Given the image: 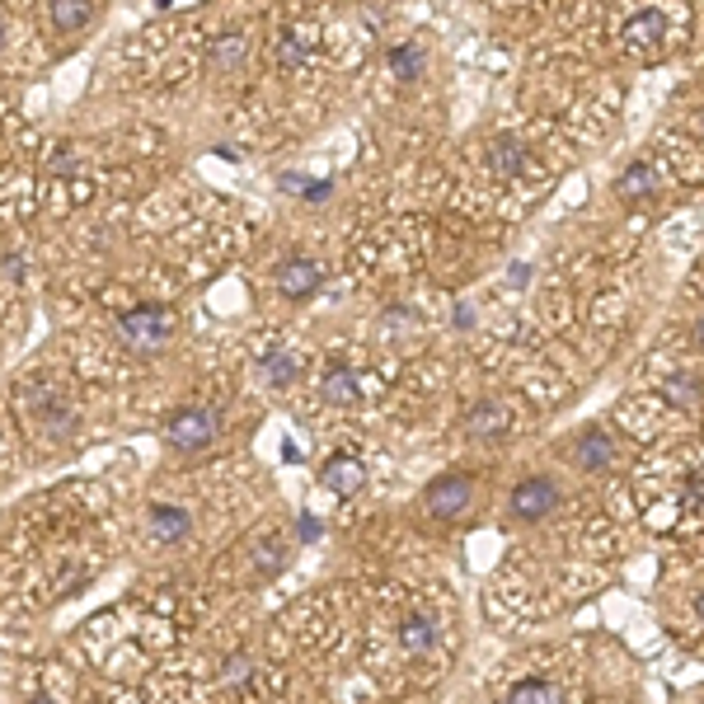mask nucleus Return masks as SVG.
<instances>
[{"instance_id": "1", "label": "nucleus", "mask_w": 704, "mask_h": 704, "mask_svg": "<svg viewBox=\"0 0 704 704\" xmlns=\"http://www.w3.org/2000/svg\"><path fill=\"white\" fill-rule=\"evenodd\" d=\"M217 437H221V413L217 409H179V413H170V422H164V441H170L179 456H198Z\"/></svg>"}, {"instance_id": "2", "label": "nucleus", "mask_w": 704, "mask_h": 704, "mask_svg": "<svg viewBox=\"0 0 704 704\" xmlns=\"http://www.w3.org/2000/svg\"><path fill=\"white\" fill-rule=\"evenodd\" d=\"M117 334H123V343L132 352H160L174 338V310L170 305H136L132 315H123Z\"/></svg>"}, {"instance_id": "3", "label": "nucleus", "mask_w": 704, "mask_h": 704, "mask_svg": "<svg viewBox=\"0 0 704 704\" xmlns=\"http://www.w3.org/2000/svg\"><path fill=\"white\" fill-rule=\"evenodd\" d=\"M422 503H428V512L437 516V522H451V516H460L469 503H475V479L469 475H437L428 488H422Z\"/></svg>"}, {"instance_id": "4", "label": "nucleus", "mask_w": 704, "mask_h": 704, "mask_svg": "<svg viewBox=\"0 0 704 704\" xmlns=\"http://www.w3.org/2000/svg\"><path fill=\"white\" fill-rule=\"evenodd\" d=\"M559 484L545 479V475H535V479H522L512 488V512L522 516V522H540V516H550L559 507Z\"/></svg>"}, {"instance_id": "5", "label": "nucleus", "mask_w": 704, "mask_h": 704, "mask_svg": "<svg viewBox=\"0 0 704 704\" xmlns=\"http://www.w3.org/2000/svg\"><path fill=\"white\" fill-rule=\"evenodd\" d=\"M277 287H282V296H292V301L315 296L320 292V264H310V258H301V254L282 258V264H277Z\"/></svg>"}, {"instance_id": "6", "label": "nucleus", "mask_w": 704, "mask_h": 704, "mask_svg": "<svg viewBox=\"0 0 704 704\" xmlns=\"http://www.w3.org/2000/svg\"><path fill=\"white\" fill-rule=\"evenodd\" d=\"M33 418H38V428L47 437H57V441H66L70 428H76V413H70V404H66L57 390H38L33 394Z\"/></svg>"}, {"instance_id": "7", "label": "nucleus", "mask_w": 704, "mask_h": 704, "mask_svg": "<svg viewBox=\"0 0 704 704\" xmlns=\"http://www.w3.org/2000/svg\"><path fill=\"white\" fill-rule=\"evenodd\" d=\"M320 479H324V488H334L338 498H352V493H362V484H366V465L357 456H329Z\"/></svg>"}, {"instance_id": "8", "label": "nucleus", "mask_w": 704, "mask_h": 704, "mask_svg": "<svg viewBox=\"0 0 704 704\" xmlns=\"http://www.w3.org/2000/svg\"><path fill=\"white\" fill-rule=\"evenodd\" d=\"M662 33H667V14L662 10H639L625 23V42L634 47V52H653V47H662Z\"/></svg>"}, {"instance_id": "9", "label": "nucleus", "mask_w": 704, "mask_h": 704, "mask_svg": "<svg viewBox=\"0 0 704 704\" xmlns=\"http://www.w3.org/2000/svg\"><path fill=\"white\" fill-rule=\"evenodd\" d=\"M465 428H469V437L488 441V437H503L512 428V413L498 404V399H479V404L465 413Z\"/></svg>"}, {"instance_id": "10", "label": "nucleus", "mask_w": 704, "mask_h": 704, "mask_svg": "<svg viewBox=\"0 0 704 704\" xmlns=\"http://www.w3.org/2000/svg\"><path fill=\"white\" fill-rule=\"evenodd\" d=\"M188 531H193V516H188L183 507H174V503H155L151 507V540H160V545H179Z\"/></svg>"}, {"instance_id": "11", "label": "nucleus", "mask_w": 704, "mask_h": 704, "mask_svg": "<svg viewBox=\"0 0 704 704\" xmlns=\"http://www.w3.org/2000/svg\"><path fill=\"white\" fill-rule=\"evenodd\" d=\"M526 160H531V155H526V141H522V136L498 132V136L488 141V164H493L498 174H522Z\"/></svg>"}, {"instance_id": "12", "label": "nucleus", "mask_w": 704, "mask_h": 704, "mask_svg": "<svg viewBox=\"0 0 704 704\" xmlns=\"http://www.w3.org/2000/svg\"><path fill=\"white\" fill-rule=\"evenodd\" d=\"M573 456H578L582 469H606L610 460H616V441H610V432H601V428H587L578 437V446H573Z\"/></svg>"}, {"instance_id": "13", "label": "nucleus", "mask_w": 704, "mask_h": 704, "mask_svg": "<svg viewBox=\"0 0 704 704\" xmlns=\"http://www.w3.org/2000/svg\"><path fill=\"white\" fill-rule=\"evenodd\" d=\"M320 394L329 399V404H357V399H362V385H357V375H352L347 366H334V371L324 375Z\"/></svg>"}, {"instance_id": "14", "label": "nucleus", "mask_w": 704, "mask_h": 704, "mask_svg": "<svg viewBox=\"0 0 704 704\" xmlns=\"http://www.w3.org/2000/svg\"><path fill=\"white\" fill-rule=\"evenodd\" d=\"M94 19V0H52V23L61 33H76Z\"/></svg>"}, {"instance_id": "15", "label": "nucleus", "mask_w": 704, "mask_h": 704, "mask_svg": "<svg viewBox=\"0 0 704 704\" xmlns=\"http://www.w3.org/2000/svg\"><path fill=\"white\" fill-rule=\"evenodd\" d=\"M399 644H404L409 653H432V644H437V625H432V616H409L404 629H399Z\"/></svg>"}, {"instance_id": "16", "label": "nucleus", "mask_w": 704, "mask_h": 704, "mask_svg": "<svg viewBox=\"0 0 704 704\" xmlns=\"http://www.w3.org/2000/svg\"><path fill=\"white\" fill-rule=\"evenodd\" d=\"M616 193H620V198H653V193H657L653 164H629V170L620 174V183H616Z\"/></svg>"}, {"instance_id": "17", "label": "nucleus", "mask_w": 704, "mask_h": 704, "mask_svg": "<svg viewBox=\"0 0 704 704\" xmlns=\"http://www.w3.org/2000/svg\"><path fill=\"white\" fill-rule=\"evenodd\" d=\"M296 375H301L296 352H268V357H264V381H268L273 390H287Z\"/></svg>"}, {"instance_id": "18", "label": "nucleus", "mask_w": 704, "mask_h": 704, "mask_svg": "<svg viewBox=\"0 0 704 704\" xmlns=\"http://www.w3.org/2000/svg\"><path fill=\"white\" fill-rule=\"evenodd\" d=\"M507 704H563V690L554 681H522L507 690Z\"/></svg>"}, {"instance_id": "19", "label": "nucleus", "mask_w": 704, "mask_h": 704, "mask_svg": "<svg viewBox=\"0 0 704 704\" xmlns=\"http://www.w3.org/2000/svg\"><path fill=\"white\" fill-rule=\"evenodd\" d=\"M390 70L399 80L422 76V52H418V47H390Z\"/></svg>"}, {"instance_id": "20", "label": "nucleus", "mask_w": 704, "mask_h": 704, "mask_svg": "<svg viewBox=\"0 0 704 704\" xmlns=\"http://www.w3.org/2000/svg\"><path fill=\"white\" fill-rule=\"evenodd\" d=\"M245 61V38H221L217 47H211V66H217V70H235V66H240Z\"/></svg>"}, {"instance_id": "21", "label": "nucleus", "mask_w": 704, "mask_h": 704, "mask_svg": "<svg viewBox=\"0 0 704 704\" xmlns=\"http://www.w3.org/2000/svg\"><path fill=\"white\" fill-rule=\"evenodd\" d=\"M672 399H676L681 409H695V404H699V381H690V375H681V381L672 385Z\"/></svg>"}, {"instance_id": "22", "label": "nucleus", "mask_w": 704, "mask_h": 704, "mask_svg": "<svg viewBox=\"0 0 704 704\" xmlns=\"http://www.w3.org/2000/svg\"><path fill=\"white\" fill-rule=\"evenodd\" d=\"M254 672V662H249V653H235L230 662H226V686H240V681Z\"/></svg>"}, {"instance_id": "23", "label": "nucleus", "mask_w": 704, "mask_h": 704, "mask_svg": "<svg viewBox=\"0 0 704 704\" xmlns=\"http://www.w3.org/2000/svg\"><path fill=\"white\" fill-rule=\"evenodd\" d=\"M296 535H301V540H320V522H315L310 512H301V522H296Z\"/></svg>"}, {"instance_id": "24", "label": "nucleus", "mask_w": 704, "mask_h": 704, "mask_svg": "<svg viewBox=\"0 0 704 704\" xmlns=\"http://www.w3.org/2000/svg\"><path fill=\"white\" fill-rule=\"evenodd\" d=\"M305 198H310V202H324L329 198V183L320 179V183H305Z\"/></svg>"}, {"instance_id": "25", "label": "nucleus", "mask_w": 704, "mask_h": 704, "mask_svg": "<svg viewBox=\"0 0 704 704\" xmlns=\"http://www.w3.org/2000/svg\"><path fill=\"white\" fill-rule=\"evenodd\" d=\"M0 268H5L10 277H19V273H23V264H19V254H5V258H0Z\"/></svg>"}, {"instance_id": "26", "label": "nucleus", "mask_w": 704, "mask_h": 704, "mask_svg": "<svg viewBox=\"0 0 704 704\" xmlns=\"http://www.w3.org/2000/svg\"><path fill=\"white\" fill-rule=\"evenodd\" d=\"M699 498H704V475L690 479V488H686V503H699Z\"/></svg>"}, {"instance_id": "27", "label": "nucleus", "mask_w": 704, "mask_h": 704, "mask_svg": "<svg viewBox=\"0 0 704 704\" xmlns=\"http://www.w3.org/2000/svg\"><path fill=\"white\" fill-rule=\"evenodd\" d=\"M52 170H57V174H70V170H76V164H70V155H66V151H57V160H52Z\"/></svg>"}, {"instance_id": "28", "label": "nucleus", "mask_w": 704, "mask_h": 704, "mask_svg": "<svg viewBox=\"0 0 704 704\" xmlns=\"http://www.w3.org/2000/svg\"><path fill=\"white\" fill-rule=\"evenodd\" d=\"M456 324H460V329H469V324H475V315H469V305H460V310H456Z\"/></svg>"}, {"instance_id": "29", "label": "nucleus", "mask_w": 704, "mask_h": 704, "mask_svg": "<svg viewBox=\"0 0 704 704\" xmlns=\"http://www.w3.org/2000/svg\"><path fill=\"white\" fill-rule=\"evenodd\" d=\"M695 338H699V347H704V315L695 320Z\"/></svg>"}, {"instance_id": "30", "label": "nucleus", "mask_w": 704, "mask_h": 704, "mask_svg": "<svg viewBox=\"0 0 704 704\" xmlns=\"http://www.w3.org/2000/svg\"><path fill=\"white\" fill-rule=\"evenodd\" d=\"M29 704H52V695H38V699H29Z\"/></svg>"}, {"instance_id": "31", "label": "nucleus", "mask_w": 704, "mask_h": 704, "mask_svg": "<svg viewBox=\"0 0 704 704\" xmlns=\"http://www.w3.org/2000/svg\"><path fill=\"white\" fill-rule=\"evenodd\" d=\"M699 616H704V597H699Z\"/></svg>"}, {"instance_id": "32", "label": "nucleus", "mask_w": 704, "mask_h": 704, "mask_svg": "<svg viewBox=\"0 0 704 704\" xmlns=\"http://www.w3.org/2000/svg\"><path fill=\"white\" fill-rule=\"evenodd\" d=\"M0 38H5V23H0Z\"/></svg>"}]
</instances>
